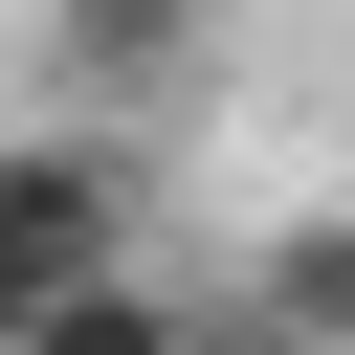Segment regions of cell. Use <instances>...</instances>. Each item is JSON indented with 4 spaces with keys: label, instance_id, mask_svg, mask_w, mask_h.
I'll return each mask as SVG.
<instances>
[{
    "label": "cell",
    "instance_id": "6da1fadb",
    "mask_svg": "<svg viewBox=\"0 0 355 355\" xmlns=\"http://www.w3.org/2000/svg\"><path fill=\"white\" fill-rule=\"evenodd\" d=\"M89 288H133V155L111 133H22L0 155V333L89 311Z\"/></svg>",
    "mask_w": 355,
    "mask_h": 355
},
{
    "label": "cell",
    "instance_id": "7a4b0ae2",
    "mask_svg": "<svg viewBox=\"0 0 355 355\" xmlns=\"http://www.w3.org/2000/svg\"><path fill=\"white\" fill-rule=\"evenodd\" d=\"M44 67L111 89V111H178L200 89V0H44Z\"/></svg>",
    "mask_w": 355,
    "mask_h": 355
},
{
    "label": "cell",
    "instance_id": "3957f363",
    "mask_svg": "<svg viewBox=\"0 0 355 355\" xmlns=\"http://www.w3.org/2000/svg\"><path fill=\"white\" fill-rule=\"evenodd\" d=\"M244 288H266L288 355H355V200H288V222L244 244Z\"/></svg>",
    "mask_w": 355,
    "mask_h": 355
},
{
    "label": "cell",
    "instance_id": "277c9868",
    "mask_svg": "<svg viewBox=\"0 0 355 355\" xmlns=\"http://www.w3.org/2000/svg\"><path fill=\"white\" fill-rule=\"evenodd\" d=\"M22 355H200V288L133 266V288H89V311H22Z\"/></svg>",
    "mask_w": 355,
    "mask_h": 355
},
{
    "label": "cell",
    "instance_id": "5b68a950",
    "mask_svg": "<svg viewBox=\"0 0 355 355\" xmlns=\"http://www.w3.org/2000/svg\"><path fill=\"white\" fill-rule=\"evenodd\" d=\"M200 355H288V333H266V288H244V266H222V288H200Z\"/></svg>",
    "mask_w": 355,
    "mask_h": 355
}]
</instances>
